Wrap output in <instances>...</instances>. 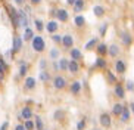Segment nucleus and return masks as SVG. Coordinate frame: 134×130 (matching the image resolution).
<instances>
[{
    "label": "nucleus",
    "mask_w": 134,
    "mask_h": 130,
    "mask_svg": "<svg viewBox=\"0 0 134 130\" xmlns=\"http://www.w3.org/2000/svg\"><path fill=\"white\" fill-rule=\"evenodd\" d=\"M13 2H15L18 6H24V4L27 3V0H13Z\"/></svg>",
    "instance_id": "a18cd8bd"
},
{
    "label": "nucleus",
    "mask_w": 134,
    "mask_h": 130,
    "mask_svg": "<svg viewBox=\"0 0 134 130\" xmlns=\"http://www.w3.org/2000/svg\"><path fill=\"white\" fill-rule=\"evenodd\" d=\"M22 44H24V39L21 37V35H18V34H15L13 35V40H12V49H10V55H16L18 52L22 49Z\"/></svg>",
    "instance_id": "7ed1b4c3"
},
{
    "label": "nucleus",
    "mask_w": 134,
    "mask_h": 130,
    "mask_svg": "<svg viewBox=\"0 0 134 130\" xmlns=\"http://www.w3.org/2000/svg\"><path fill=\"white\" fill-rule=\"evenodd\" d=\"M130 108H131V111L134 112V102H131V103H130Z\"/></svg>",
    "instance_id": "09e8293b"
},
{
    "label": "nucleus",
    "mask_w": 134,
    "mask_h": 130,
    "mask_svg": "<svg viewBox=\"0 0 134 130\" xmlns=\"http://www.w3.org/2000/svg\"><path fill=\"white\" fill-rule=\"evenodd\" d=\"M72 8H74L72 11L78 13V12L84 11V8H86V2H84V0H77V2H75V3L72 4Z\"/></svg>",
    "instance_id": "2eb2a0df"
},
{
    "label": "nucleus",
    "mask_w": 134,
    "mask_h": 130,
    "mask_svg": "<svg viewBox=\"0 0 134 130\" xmlns=\"http://www.w3.org/2000/svg\"><path fill=\"white\" fill-rule=\"evenodd\" d=\"M46 65H47V61H46V59H41V61H40V70L44 71L46 70Z\"/></svg>",
    "instance_id": "58836bf2"
},
{
    "label": "nucleus",
    "mask_w": 134,
    "mask_h": 130,
    "mask_svg": "<svg viewBox=\"0 0 134 130\" xmlns=\"http://www.w3.org/2000/svg\"><path fill=\"white\" fill-rule=\"evenodd\" d=\"M106 59H103V56H99L97 59H96V62H94V67L96 68H106Z\"/></svg>",
    "instance_id": "a878e982"
},
{
    "label": "nucleus",
    "mask_w": 134,
    "mask_h": 130,
    "mask_svg": "<svg viewBox=\"0 0 134 130\" xmlns=\"http://www.w3.org/2000/svg\"><path fill=\"white\" fill-rule=\"evenodd\" d=\"M62 117H63V111H56V112H55V120L62 118Z\"/></svg>",
    "instance_id": "79ce46f5"
},
{
    "label": "nucleus",
    "mask_w": 134,
    "mask_h": 130,
    "mask_svg": "<svg viewBox=\"0 0 134 130\" xmlns=\"http://www.w3.org/2000/svg\"><path fill=\"white\" fill-rule=\"evenodd\" d=\"M27 72H28V64L22 61V62L19 64V72H18V77H21V79H22V77H25V75H27Z\"/></svg>",
    "instance_id": "f3484780"
},
{
    "label": "nucleus",
    "mask_w": 134,
    "mask_h": 130,
    "mask_svg": "<svg viewBox=\"0 0 134 130\" xmlns=\"http://www.w3.org/2000/svg\"><path fill=\"white\" fill-rule=\"evenodd\" d=\"M121 40H122V43H124V46H131V43H133V37H131V34L130 33H127V31H124V33H121Z\"/></svg>",
    "instance_id": "ddd939ff"
},
{
    "label": "nucleus",
    "mask_w": 134,
    "mask_h": 130,
    "mask_svg": "<svg viewBox=\"0 0 134 130\" xmlns=\"http://www.w3.org/2000/svg\"><path fill=\"white\" fill-rule=\"evenodd\" d=\"M97 44H99V40L94 37V39L88 40V43L86 44V47H84V49H86V50H93L94 47H97Z\"/></svg>",
    "instance_id": "4be33fe9"
},
{
    "label": "nucleus",
    "mask_w": 134,
    "mask_h": 130,
    "mask_svg": "<svg viewBox=\"0 0 134 130\" xmlns=\"http://www.w3.org/2000/svg\"><path fill=\"white\" fill-rule=\"evenodd\" d=\"M74 24L77 25V27H83L84 24H86V18H84L83 15H78V16H75Z\"/></svg>",
    "instance_id": "c756f323"
},
{
    "label": "nucleus",
    "mask_w": 134,
    "mask_h": 130,
    "mask_svg": "<svg viewBox=\"0 0 134 130\" xmlns=\"http://www.w3.org/2000/svg\"><path fill=\"white\" fill-rule=\"evenodd\" d=\"M93 13H94L97 18H102V16L106 13V9L103 8V6H94V8H93Z\"/></svg>",
    "instance_id": "aec40b11"
},
{
    "label": "nucleus",
    "mask_w": 134,
    "mask_h": 130,
    "mask_svg": "<svg viewBox=\"0 0 134 130\" xmlns=\"http://www.w3.org/2000/svg\"><path fill=\"white\" fill-rule=\"evenodd\" d=\"M19 13V27L27 28L28 27V13L25 12V9H18Z\"/></svg>",
    "instance_id": "39448f33"
},
{
    "label": "nucleus",
    "mask_w": 134,
    "mask_h": 130,
    "mask_svg": "<svg viewBox=\"0 0 134 130\" xmlns=\"http://www.w3.org/2000/svg\"><path fill=\"white\" fill-rule=\"evenodd\" d=\"M34 124H36V130H44V123H43V120H41V117L36 115V121H34Z\"/></svg>",
    "instance_id": "cd10ccee"
},
{
    "label": "nucleus",
    "mask_w": 134,
    "mask_h": 130,
    "mask_svg": "<svg viewBox=\"0 0 134 130\" xmlns=\"http://www.w3.org/2000/svg\"><path fill=\"white\" fill-rule=\"evenodd\" d=\"M115 95L118 96V98H125V90H124V87L121 84H115Z\"/></svg>",
    "instance_id": "5701e85b"
},
{
    "label": "nucleus",
    "mask_w": 134,
    "mask_h": 130,
    "mask_svg": "<svg viewBox=\"0 0 134 130\" xmlns=\"http://www.w3.org/2000/svg\"><path fill=\"white\" fill-rule=\"evenodd\" d=\"M9 129V121H3V124L0 126V130H8Z\"/></svg>",
    "instance_id": "37998d69"
},
{
    "label": "nucleus",
    "mask_w": 134,
    "mask_h": 130,
    "mask_svg": "<svg viewBox=\"0 0 134 130\" xmlns=\"http://www.w3.org/2000/svg\"><path fill=\"white\" fill-rule=\"evenodd\" d=\"M34 25H36V28H37V31H38V33H41V31L44 30V24H43V21L38 19V18H37V19H34Z\"/></svg>",
    "instance_id": "2f4dec72"
},
{
    "label": "nucleus",
    "mask_w": 134,
    "mask_h": 130,
    "mask_svg": "<svg viewBox=\"0 0 134 130\" xmlns=\"http://www.w3.org/2000/svg\"><path fill=\"white\" fill-rule=\"evenodd\" d=\"M84 129H86V121L81 120V121H78V124H77V130H84Z\"/></svg>",
    "instance_id": "4c0bfd02"
},
{
    "label": "nucleus",
    "mask_w": 134,
    "mask_h": 130,
    "mask_svg": "<svg viewBox=\"0 0 134 130\" xmlns=\"http://www.w3.org/2000/svg\"><path fill=\"white\" fill-rule=\"evenodd\" d=\"M52 81H53V87L58 89V90H62V89L66 87V79L63 75H56V77H53Z\"/></svg>",
    "instance_id": "20e7f679"
},
{
    "label": "nucleus",
    "mask_w": 134,
    "mask_h": 130,
    "mask_svg": "<svg viewBox=\"0 0 134 130\" xmlns=\"http://www.w3.org/2000/svg\"><path fill=\"white\" fill-rule=\"evenodd\" d=\"M100 124L103 127H109L110 126V117L108 114H102L100 115Z\"/></svg>",
    "instance_id": "b1692460"
},
{
    "label": "nucleus",
    "mask_w": 134,
    "mask_h": 130,
    "mask_svg": "<svg viewBox=\"0 0 134 130\" xmlns=\"http://www.w3.org/2000/svg\"><path fill=\"white\" fill-rule=\"evenodd\" d=\"M127 89H128L130 92H133V90H134V83L128 80V81H127Z\"/></svg>",
    "instance_id": "ea45409f"
},
{
    "label": "nucleus",
    "mask_w": 134,
    "mask_h": 130,
    "mask_svg": "<svg viewBox=\"0 0 134 130\" xmlns=\"http://www.w3.org/2000/svg\"><path fill=\"white\" fill-rule=\"evenodd\" d=\"M56 13H58V9H55V8H53V9L50 11V15H52V16H56Z\"/></svg>",
    "instance_id": "49530a36"
},
{
    "label": "nucleus",
    "mask_w": 134,
    "mask_h": 130,
    "mask_svg": "<svg viewBox=\"0 0 134 130\" xmlns=\"http://www.w3.org/2000/svg\"><path fill=\"white\" fill-rule=\"evenodd\" d=\"M106 75H108V81H109V83H112V84H115V83H116V77H115L110 71H106Z\"/></svg>",
    "instance_id": "c9c22d12"
},
{
    "label": "nucleus",
    "mask_w": 134,
    "mask_h": 130,
    "mask_svg": "<svg viewBox=\"0 0 134 130\" xmlns=\"http://www.w3.org/2000/svg\"><path fill=\"white\" fill-rule=\"evenodd\" d=\"M59 55H60L59 49H56V47H53V49L50 50V58L53 59V61H56V59L59 58Z\"/></svg>",
    "instance_id": "72a5a7b5"
},
{
    "label": "nucleus",
    "mask_w": 134,
    "mask_h": 130,
    "mask_svg": "<svg viewBox=\"0 0 134 130\" xmlns=\"http://www.w3.org/2000/svg\"><path fill=\"white\" fill-rule=\"evenodd\" d=\"M46 31L47 33H50V34H55L58 30H59V24H58V21H55V19H50V21H47V24H46Z\"/></svg>",
    "instance_id": "423d86ee"
},
{
    "label": "nucleus",
    "mask_w": 134,
    "mask_h": 130,
    "mask_svg": "<svg viewBox=\"0 0 134 130\" xmlns=\"http://www.w3.org/2000/svg\"><path fill=\"white\" fill-rule=\"evenodd\" d=\"M32 110H31V106H24L22 110H21V117L24 118V121L25 120H31L32 118Z\"/></svg>",
    "instance_id": "9b49d317"
},
{
    "label": "nucleus",
    "mask_w": 134,
    "mask_h": 130,
    "mask_svg": "<svg viewBox=\"0 0 134 130\" xmlns=\"http://www.w3.org/2000/svg\"><path fill=\"white\" fill-rule=\"evenodd\" d=\"M31 47L32 50L37 52V53H41V52L46 50V41L41 35H34L31 40Z\"/></svg>",
    "instance_id": "f03ea898"
},
{
    "label": "nucleus",
    "mask_w": 134,
    "mask_h": 130,
    "mask_svg": "<svg viewBox=\"0 0 134 130\" xmlns=\"http://www.w3.org/2000/svg\"><path fill=\"white\" fill-rule=\"evenodd\" d=\"M106 31H108V22H103L102 25H100V30H99V33H100V35H105L106 34Z\"/></svg>",
    "instance_id": "e433bc0d"
},
{
    "label": "nucleus",
    "mask_w": 134,
    "mask_h": 130,
    "mask_svg": "<svg viewBox=\"0 0 134 130\" xmlns=\"http://www.w3.org/2000/svg\"><path fill=\"white\" fill-rule=\"evenodd\" d=\"M40 80H41L43 83H47L49 80H50V74H49L46 70H44V71H40Z\"/></svg>",
    "instance_id": "7c9ffc66"
},
{
    "label": "nucleus",
    "mask_w": 134,
    "mask_h": 130,
    "mask_svg": "<svg viewBox=\"0 0 134 130\" xmlns=\"http://www.w3.org/2000/svg\"><path fill=\"white\" fill-rule=\"evenodd\" d=\"M15 130H27V129H25V126L22 124V123H19V124H16L15 126Z\"/></svg>",
    "instance_id": "c03bdc74"
},
{
    "label": "nucleus",
    "mask_w": 134,
    "mask_h": 130,
    "mask_svg": "<svg viewBox=\"0 0 134 130\" xmlns=\"http://www.w3.org/2000/svg\"><path fill=\"white\" fill-rule=\"evenodd\" d=\"M62 46L65 47V49H72V46H74V37H72L71 34H65L62 37Z\"/></svg>",
    "instance_id": "6e6552de"
},
{
    "label": "nucleus",
    "mask_w": 134,
    "mask_h": 130,
    "mask_svg": "<svg viewBox=\"0 0 134 130\" xmlns=\"http://www.w3.org/2000/svg\"><path fill=\"white\" fill-rule=\"evenodd\" d=\"M62 37L63 35H60V34H52V40H53L56 44H62Z\"/></svg>",
    "instance_id": "f704fd0d"
},
{
    "label": "nucleus",
    "mask_w": 134,
    "mask_h": 130,
    "mask_svg": "<svg viewBox=\"0 0 134 130\" xmlns=\"http://www.w3.org/2000/svg\"><path fill=\"white\" fill-rule=\"evenodd\" d=\"M119 117H121L122 123H127L130 120V110H128V108H124V111H122V114L119 115Z\"/></svg>",
    "instance_id": "c85d7f7f"
},
{
    "label": "nucleus",
    "mask_w": 134,
    "mask_h": 130,
    "mask_svg": "<svg viewBox=\"0 0 134 130\" xmlns=\"http://www.w3.org/2000/svg\"><path fill=\"white\" fill-rule=\"evenodd\" d=\"M75 2H77V0H66V3H68V4H74Z\"/></svg>",
    "instance_id": "de8ad7c7"
},
{
    "label": "nucleus",
    "mask_w": 134,
    "mask_h": 130,
    "mask_svg": "<svg viewBox=\"0 0 134 130\" xmlns=\"http://www.w3.org/2000/svg\"><path fill=\"white\" fill-rule=\"evenodd\" d=\"M69 55H71V59H74V61H77V62L83 59V53H81V50H80V49H75V47L69 49Z\"/></svg>",
    "instance_id": "f8f14e48"
},
{
    "label": "nucleus",
    "mask_w": 134,
    "mask_h": 130,
    "mask_svg": "<svg viewBox=\"0 0 134 130\" xmlns=\"http://www.w3.org/2000/svg\"><path fill=\"white\" fill-rule=\"evenodd\" d=\"M115 70H116L118 74H124V72H125V62L121 61V59H118V61L115 62Z\"/></svg>",
    "instance_id": "dca6fc26"
},
{
    "label": "nucleus",
    "mask_w": 134,
    "mask_h": 130,
    "mask_svg": "<svg viewBox=\"0 0 134 130\" xmlns=\"http://www.w3.org/2000/svg\"><path fill=\"white\" fill-rule=\"evenodd\" d=\"M96 49H97V53H99V56H105V55L108 53V49H109V47L106 46V43H99Z\"/></svg>",
    "instance_id": "6ab92c4d"
},
{
    "label": "nucleus",
    "mask_w": 134,
    "mask_h": 130,
    "mask_svg": "<svg viewBox=\"0 0 134 130\" xmlns=\"http://www.w3.org/2000/svg\"><path fill=\"white\" fill-rule=\"evenodd\" d=\"M37 86V80L34 77H27L24 80V90H34Z\"/></svg>",
    "instance_id": "0eeeda50"
},
{
    "label": "nucleus",
    "mask_w": 134,
    "mask_h": 130,
    "mask_svg": "<svg viewBox=\"0 0 134 130\" xmlns=\"http://www.w3.org/2000/svg\"><path fill=\"white\" fill-rule=\"evenodd\" d=\"M59 71H66L68 70V65H69V61L66 58H60L59 61Z\"/></svg>",
    "instance_id": "393cba45"
},
{
    "label": "nucleus",
    "mask_w": 134,
    "mask_h": 130,
    "mask_svg": "<svg viewBox=\"0 0 134 130\" xmlns=\"http://www.w3.org/2000/svg\"><path fill=\"white\" fill-rule=\"evenodd\" d=\"M28 2H30V4H31V6H38L43 0H28Z\"/></svg>",
    "instance_id": "a19ab883"
},
{
    "label": "nucleus",
    "mask_w": 134,
    "mask_h": 130,
    "mask_svg": "<svg viewBox=\"0 0 134 130\" xmlns=\"http://www.w3.org/2000/svg\"><path fill=\"white\" fill-rule=\"evenodd\" d=\"M24 126H25V129H27V130H36V124H34L32 120H25Z\"/></svg>",
    "instance_id": "473e14b6"
},
{
    "label": "nucleus",
    "mask_w": 134,
    "mask_h": 130,
    "mask_svg": "<svg viewBox=\"0 0 134 130\" xmlns=\"http://www.w3.org/2000/svg\"><path fill=\"white\" fill-rule=\"evenodd\" d=\"M32 37H34V31H32L30 27L24 28V41H31Z\"/></svg>",
    "instance_id": "a211bd4d"
},
{
    "label": "nucleus",
    "mask_w": 134,
    "mask_h": 130,
    "mask_svg": "<svg viewBox=\"0 0 134 130\" xmlns=\"http://www.w3.org/2000/svg\"><path fill=\"white\" fill-rule=\"evenodd\" d=\"M81 89H83V84H81L80 81H77V80H75V81H72V83H71V87H69V92H71L72 95H75V96H77V95H80V92H81Z\"/></svg>",
    "instance_id": "9d476101"
},
{
    "label": "nucleus",
    "mask_w": 134,
    "mask_h": 130,
    "mask_svg": "<svg viewBox=\"0 0 134 130\" xmlns=\"http://www.w3.org/2000/svg\"><path fill=\"white\" fill-rule=\"evenodd\" d=\"M68 71H69L71 74H77L80 71V64L77 62V61H74V59H71V61H69V65H68Z\"/></svg>",
    "instance_id": "4468645a"
},
{
    "label": "nucleus",
    "mask_w": 134,
    "mask_h": 130,
    "mask_svg": "<svg viewBox=\"0 0 134 130\" xmlns=\"http://www.w3.org/2000/svg\"><path fill=\"white\" fill-rule=\"evenodd\" d=\"M56 19L60 21V22H66V21L69 19V13H68L66 9H63V8H59V9H58V13H56Z\"/></svg>",
    "instance_id": "1a4fd4ad"
},
{
    "label": "nucleus",
    "mask_w": 134,
    "mask_h": 130,
    "mask_svg": "<svg viewBox=\"0 0 134 130\" xmlns=\"http://www.w3.org/2000/svg\"><path fill=\"white\" fill-rule=\"evenodd\" d=\"M6 11H8L9 19H10V24L13 25V28H19V13H18V9L12 4H8L6 6Z\"/></svg>",
    "instance_id": "f257e3e1"
},
{
    "label": "nucleus",
    "mask_w": 134,
    "mask_h": 130,
    "mask_svg": "<svg viewBox=\"0 0 134 130\" xmlns=\"http://www.w3.org/2000/svg\"><path fill=\"white\" fill-rule=\"evenodd\" d=\"M108 53H109L112 58H116V56H118V53H119V47L116 46V44H110L109 49H108Z\"/></svg>",
    "instance_id": "412c9836"
},
{
    "label": "nucleus",
    "mask_w": 134,
    "mask_h": 130,
    "mask_svg": "<svg viewBox=\"0 0 134 130\" xmlns=\"http://www.w3.org/2000/svg\"><path fill=\"white\" fill-rule=\"evenodd\" d=\"M124 108H125V106L122 105V103H115L114 108H112V111H114V114H115V115H121V114H122V111H124Z\"/></svg>",
    "instance_id": "bb28decb"
}]
</instances>
